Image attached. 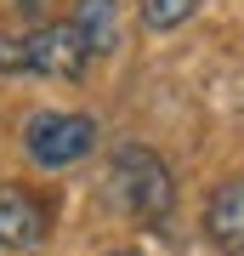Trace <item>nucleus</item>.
Here are the masks:
<instances>
[{"label":"nucleus","mask_w":244,"mask_h":256,"mask_svg":"<svg viewBox=\"0 0 244 256\" xmlns=\"http://www.w3.org/2000/svg\"><path fill=\"white\" fill-rule=\"evenodd\" d=\"M102 194H108V205L119 210V216H131V222H165L171 205H176V176H171V165H165L154 148L125 142L108 160Z\"/></svg>","instance_id":"1"},{"label":"nucleus","mask_w":244,"mask_h":256,"mask_svg":"<svg viewBox=\"0 0 244 256\" xmlns=\"http://www.w3.org/2000/svg\"><path fill=\"white\" fill-rule=\"evenodd\" d=\"M91 63L80 28L68 23H40L28 34H0V74H51V80H80Z\"/></svg>","instance_id":"2"},{"label":"nucleus","mask_w":244,"mask_h":256,"mask_svg":"<svg viewBox=\"0 0 244 256\" xmlns=\"http://www.w3.org/2000/svg\"><path fill=\"white\" fill-rule=\"evenodd\" d=\"M23 142H28V160H34V165H45V171H63V165H80L91 148H97V126H91L85 114L45 108V114L28 120Z\"/></svg>","instance_id":"3"},{"label":"nucleus","mask_w":244,"mask_h":256,"mask_svg":"<svg viewBox=\"0 0 244 256\" xmlns=\"http://www.w3.org/2000/svg\"><path fill=\"white\" fill-rule=\"evenodd\" d=\"M45 228H51V216L34 194H23V188L0 194V250H34L45 245Z\"/></svg>","instance_id":"4"},{"label":"nucleus","mask_w":244,"mask_h":256,"mask_svg":"<svg viewBox=\"0 0 244 256\" xmlns=\"http://www.w3.org/2000/svg\"><path fill=\"white\" fill-rule=\"evenodd\" d=\"M205 234L222 256H244V176L222 182L205 205Z\"/></svg>","instance_id":"5"},{"label":"nucleus","mask_w":244,"mask_h":256,"mask_svg":"<svg viewBox=\"0 0 244 256\" xmlns=\"http://www.w3.org/2000/svg\"><path fill=\"white\" fill-rule=\"evenodd\" d=\"M74 28H80L91 63L119 52V0H80L74 6Z\"/></svg>","instance_id":"6"},{"label":"nucleus","mask_w":244,"mask_h":256,"mask_svg":"<svg viewBox=\"0 0 244 256\" xmlns=\"http://www.w3.org/2000/svg\"><path fill=\"white\" fill-rule=\"evenodd\" d=\"M193 6H199V0H136L142 23H148V28H159V34H165V28H182V23L193 18Z\"/></svg>","instance_id":"7"},{"label":"nucleus","mask_w":244,"mask_h":256,"mask_svg":"<svg viewBox=\"0 0 244 256\" xmlns=\"http://www.w3.org/2000/svg\"><path fill=\"white\" fill-rule=\"evenodd\" d=\"M0 12H6V18H40L45 0H0Z\"/></svg>","instance_id":"8"},{"label":"nucleus","mask_w":244,"mask_h":256,"mask_svg":"<svg viewBox=\"0 0 244 256\" xmlns=\"http://www.w3.org/2000/svg\"><path fill=\"white\" fill-rule=\"evenodd\" d=\"M119 256H136V250H119Z\"/></svg>","instance_id":"9"}]
</instances>
